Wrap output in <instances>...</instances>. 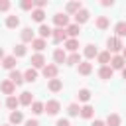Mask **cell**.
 I'll use <instances>...</instances> for the list:
<instances>
[{"label":"cell","instance_id":"1","mask_svg":"<svg viewBox=\"0 0 126 126\" xmlns=\"http://www.w3.org/2000/svg\"><path fill=\"white\" fill-rule=\"evenodd\" d=\"M106 45H108V51H112V53H118V51H122V49H124V45H122V39H120V37H116V35L108 37Z\"/></svg>","mask_w":126,"mask_h":126},{"label":"cell","instance_id":"2","mask_svg":"<svg viewBox=\"0 0 126 126\" xmlns=\"http://www.w3.org/2000/svg\"><path fill=\"white\" fill-rule=\"evenodd\" d=\"M59 110H61V104H59V100H47V102L43 104V112H47L49 116H55Z\"/></svg>","mask_w":126,"mask_h":126},{"label":"cell","instance_id":"3","mask_svg":"<svg viewBox=\"0 0 126 126\" xmlns=\"http://www.w3.org/2000/svg\"><path fill=\"white\" fill-rule=\"evenodd\" d=\"M53 24H55L57 28H63V30H65V28L69 26V16L59 12V14H55V16H53Z\"/></svg>","mask_w":126,"mask_h":126},{"label":"cell","instance_id":"4","mask_svg":"<svg viewBox=\"0 0 126 126\" xmlns=\"http://www.w3.org/2000/svg\"><path fill=\"white\" fill-rule=\"evenodd\" d=\"M57 71H59V69H57V65H51V63H49V65H45V67L41 69L43 77H45V79H49V81H51V79H57Z\"/></svg>","mask_w":126,"mask_h":126},{"label":"cell","instance_id":"5","mask_svg":"<svg viewBox=\"0 0 126 126\" xmlns=\"http://www.w3.org/2000/svg\"><path fill=\"white\" fill-rule=\"evenodd\" d=\"M0 91H2L4 94L12 96V94H14V91H16V85H14L10 79H6V81H2V83H0Z\"/></svg>","mask_w":126,"mask_h":126},{"label":"cell","instance_id":"6","mask_svg":"<svg viewBox=\"0 0 126 126\" xmlns=\"http://www.w3.org/2000/svg\"><path fill=\"white\" fill-rule=\"evenodd\" d=\"M51 37H53L55 43H59V41H67V32H65L63 28H55V30L51 32Z\"/></svg>","mask_w":126,"mask_h":126},{"label":"cell","instance_id":"7","mask_svg":"<svg viewBox=\"0 0 126 126\" xmlns=\"http://www.w3.org/2000/svg\"><path fill=\"white\" fill-rule=\"evenodd\" d=\"M32 67H33V69H43V67H45V57H43L41 53L32 55Z\"/></svg>","mask_w":126,"mask_h":126},{"label":"cell","instance_id":"8","mask_svg":"<svg viewBox=\"0 0 126 126\" xmlns=\"http://www.w3.org/2000/svg\"><path fill=\"white\" fill-rule=\"evenodd\" d=\"M110 67H112V69H124V67H126L124 57H122V55H112V57H110Z\"/></svg>","mask_w":126,"mask_h":126},{"label":"cell","instance_id":"9","mask_svg":"<svg viewBox=\"0 0 126 126\" xmlns=\"http://www.w3.org/2000/svg\"><path fill=\"white\" fill-rule=\"evenodd\" d=\"M89 16H91V14H89V10H85V8H81V10H79V12L75 14V24H77V26H81V24H85V22L89 20Z\"/></svg>","mask_w":126,"mask_h":126},{"label":"cell","instance_id":"10","mask_svg":"<svg viewBox=\"0 0 126 126\" xmlns=\"http://www.w3.org/2000/svg\"><path fill=\"white\" fill-rule=\"evenodd\" d=\"M65 32H67V39L71 37V39H77V35H79V32H81V28L77 26V24H69L67 28H65Z\"/></svg>","mask_w":126,"mask_h":126},{"label":"cell","instance_id":"11","mask_svg":"<svg viewBox=\"0 0 126 126\" xmlns=\"http://www.w3.org/2000/svg\"><path fill=\"white\" fill-rule=\"evenodd\" d=\"M2 67L14 71V69H16V57H14V55H4V59H2Z\"/></svg>","mask_w":126,"mask_h":126},{"label":"cell","instance_id":"12","mask_svg":"<svg viewBox=\"0 0 126 126\" xmlns=\"http://www.w3.org/2000/svg\"><path fill=\"white\" fill-rule=\"evenodd\" d=\"M112 75H114V69H112L110 65H102V67L98 69V77H100V79H112Z\"/></svg>","mask_w":126,"mask_h":126},{"label":"cell","instance_id":"13","mask_svg":"<svg viewBox=\"0 0 126 126\" xmlns=\"http://www.w3.org/2000/svg\"><path fill=\"white\" fill-rule=\"evenodd\" d=\"M8 79L18 87V85H22V83H24V73H20V71H16V69H14V71H10V77H8Z\"/></svg>","mask_w":126,"mask_h":126},{"label":"cell","instance_id":"14","mask_svg":"<svg viewBox=\"0 0 126 126\" xmlns=\"http://www.w3.org/2000/svg\"><path fill=\"white\" fill-rule=\"evenodd\" d=\"M20 104H24V106H32V102H33V98H32V93L30 91H24V93H20Z\"/></svg>","mask_w":126,"mask_h":126},{"label":"cell","instance_id":"15","mask_svg":"<svg viewBox=\"0 0 126 126\" xmlns=\"http://www.w3.org/2000/svg\"><path fill=\"white\" fill-rule=\"evenodd\" d=\"M81 8H83V4H81L79 0H75V2H69V4L65 6V12H67V14H77Z\"/></svg>","mask_w":126,"mask_h":126},{"label":"cell","instance_id":"16","mask_svg":"<svg viewBox=\"0 0 126 126\" xmlns=\"http://www.w3.org/2000/svg\"><path fill=\"white\" fill-rule=\"evenodd\" d=\"M47 89H49L51 93H59V91L63 89V83H61V79H51V81L47 83Z\"/></svg>","mask_w":126,"mask_h":126},{"label":"cell","instance_id":"17","mask_svg":"<svg viewBox=\"0 0 126 126\" xmlns=\"http://www.w3.org/2000/svg\"><path fill=\"white\" fill-rule=\"evenodd\" d=\"M81 118H85V120H89V118H93V114H94V108L91 106V104H85V106H81Z\"/></svg>","mask_w":126,"mask_h":126},{"label":"cell","instance_id":"18","mask_svg":"<svg viewBox=\"0 0 126 126\" xmlns=\"http://www.w3.org/2000/svg\"><path fill=\"white\" fill-rule=\"evenodd\" d=\"M96 55H98V49H96V45H93V43L85 45V57H87V59H93V57H96Z\"/></svg>","mask_w":126,"mask_h":126},{"label":"cell","instance_id":"19","mask_svg":"<svg viewBox=\"0 0 126 126\" xmlns=\"http://www.w3.org/2000/svg\"><path fill=\"white\" fill-rule=\"evenodd\" d=\"M120 122H122L120 116H118L116 112H112V114L106 116V122H104V124H106V126H120Z\"/></svg>","mask_w":126,"mask_h":126},{"label":"cell","instance_id":"20","mask_svg":"<svg viewBox=\"0 0 126 126\" xmlns=\"http://www.w3.org/2000/svg\"><path fill=\"white\" fill-rule=\"evenodd\" d=\"M32 47H33L37 53H41V51L45 49V39H41V37H33V41H32Z\"/></svg>","mask_w":126,"mask_h":126},{"label":"cell","instance_id":"21","mask_svg":"<svg viewBox=\"0 0 126 126\" xmlns=\"http://www.w3.org/2000/svg\"><path fill=\"white\" fill-rule=\"evenodd\" d=\"M65 49L67 51H71V53H77V49H79V39H67L65 41Z\"/></svg>","mask_w":126,"mask_h":126},{"label":"cell","instance_id":"22","mask_svg":"<svg viewBox=\"0 0 126 126\" xmlns=\"http://www.w3.org/2000/svg\"><path fill=\"white\" fill-rule=\"evenodd\" d=\"M91 71H93V65L89 61H81L79 63V75H91Z\"/></svg>","mask_w":126,"mask_h":126},{"label":"cell","instance_id":"23","mask_svg":"<svg viewBox=\"0 0 126 126\" xmlns=\"http://www.w3.org/2000/svg\"><path fill=\"white\" fill-rule=\"evenodd\" d=\"M37 79V69H33V67H30L26 73H24V81H28V83H33Z\"/></svg>","mask_w":126,"mask_h":126},{"label":"cell","instance_id":"24","mask_svg":"<svg viewBox=\"0 0 126 126\" xmlns=\"http://www.w3.org/2000/svg\"><path fill=\"white\" fill-rule=\"evenodd\" d=\"M20 35H22V41H24V43H28V41H33V32H32V28H24Z\"/></svg>","mask_w":126,"mask_h":126},{"label":"cell","instance_id":"25","mask_svg":"<svg viewBox=\"0 0 126 126\" xmlns=\"http://www.w3.org/2000/svg\"><path fill=\"white\" fill-rule=\"evenodd\" d=\"M53 59H55V63H65L67 61V53L63 49H55L53 51Z\"/></svg>","mask_w":126,"mask_h":126},{"label":"cell","instance_id":"26","mask_svg":"<svg viewBox=\"0 0 126 126\" xmlns=\"http://www.w3.org/2000/svg\"><path fill=\"white\" fill-rule=\"evenodd\" d=\"M22 120H24V114L20 110H12L10 112V124H20Z\"/></svg>","mask_w":126,"mask_h":126},{"label":"cell","instance_id":"27","mask_svg":"<svg viewBox=\"0 0 126 126\" xmlns=\"http://www.w3.org/2000/svg\"><path fill=\"white\" fill-rule=\"evenodd\" d=\"M37 32H39V37H41V39H45V37H51V32H53V30H51L49 26H45V24H41Z\"/></svg>","mask_w":126,"mask_h":126},{"label":"cell","instance_id":"28","mask_svg":"<svg viewBox=\"0 0 126 126\" xmlns=\"http://www.w3.org/2000/svg\"><path fill=\"white\" fill-rule=\"evenodd\" d=\"M96 59H98L100 65H108V63H110V51H100V53L96 55Z\"/></svg>","mask_w":126,"mask_h":126},{"label":"cell","instance_id":"29","mask_svg":"<svg viewBox=\"0 0 126 126\" xmlns=\"http://www.w3.org/2000/svg\"><path fill=\"white\" fill-rule=\"evenodd\" d=\"M77 98H79L81 102H89V100H91V91H89V89H81V91L77 93Z\"/></svg>","mask_w":126,"mask_h":126},{"label":"cell","instance_id":"30","mask_svg":"<svg viewBox=\"0 0 126 126\" xmlns=\"http://www.w3.org/2000/svg\"><path fill=\"white\" fill-rule=\"evenodd\" d=\"M114 32H116V37H124L126 35V22H118L114 26Z\"/></svg>","mask_w":126,"mask_h":126},{"label":"cell","instance_id":"31","mask_svg":"<svg viewBox=\"0 0 126 126\" xmlns=\"http://www.w3.org/2000/svg\"><path fill=\"white\" fill-rule=\"evenodd\" d=\"M6 26H8L10 30L18 28V26H20V18H18V16H8V18H6Z\"/></svg>","mask_w":126,"mask_h":126},{"label":"cell","instance_id":"32","mask_svg":"<svg viewBox=\"0 0 126 126\" xmlns=\"http://www.w3.org/2000/svg\"><path fill=\"white\" fill-rule=\"evenodd\" d=\"M108 26H110V22H108L106 16H98V18H96V28H98V30H106Z\"/></svg>","mask_w":126,"mask_h":126},{"label":"cell","instance_id":"33","mask_svg":"<svg viewBox=\"0 0 126 126\" xmlns=\"http://www.w3.org/2000/svg\"><path fill=\"white\" fill-rule=\"evenodd\" d=\"M6 106H8L10 110H16V108L20 106V100H18V98L12 94V96H8V98H6Z\"/></svg>","mask_w":126,"mask_h":126},{"label":"cell","instance_id":"34","mask_svg":"<svg viewBox=\"0 0 126 126\" xmlns=\"http://www.w3.org/2000/svg\"><path fill=\"white\" fill-rule=\"evenodd\" d=\"M79 112H81V106H79L77 102H73V104L67 106V114H69V116H79Z\"/></svg>","mask_w":126,"mask_h":126},{"label":"cell","instance_id":"35","mask_svg":"<svg viewBox=\"0 0 126 126\" xmlns=\"http://www.w3.org/2000/svg\"><path fill=\"white\" fill-rule=\"evenodd\" d=\"M32 18H33L35 22H39V24H41V22H43V18H45V12L35 8V10H32Z\"/></svg>","mask_w":126,"mask_h":126},{"label":"cell","instance_id":"36","mask_svg":"<svg viewBox=\"0 0 126 126\" xmlns=\"http://www.w3.org/2000/svg\"><path fill=\"white\" fill-rule=\"evenodd\" d=\"M24 55H26V45L24 43H18L14 47V57H24Z\"/></svg>","mask_w":126,"mask_h":126},{"label":"cell","instance_id":"37","mask_svg":"<svg viewBox=\"0 0 126 126\" xmlns=\"http://www.w3.org/2000/svg\"><path fill=\"white\" fill-rule=\"evenodd\" d=\"M65 63H67V65H77V63H81V55H79V53H71Z\"/></svg>","mask_w":126,"mask_h":126},{"label":"cell","instance_id":"38","mask_svg":"<svg viewBox=\"0 0 126 126\" xmlns=\"http://www.w3.org/2000/svg\"><path fill=\"white\" fill-rule=\"evenodd\" d=\"M32 112H33V114H41V112H43V102L33 100V102H32Z\"/></svg>","mask_w":126,"mask_h":126},{"label":"cell","instance_id":"39","mask_svg":"<svg viewBox=\"0 0 126 126\" xmlns=\"http://www.w3.org/2000/svg\"><path fill=\"white\" fill-rule=\"evenodd\" d=\"M20 8L22 10H33V0H22L20 2Z\"/></svg>","mask_w":126,"mask_h":126},{"label":"cell","instance_id":"40","mask_svg":"<svg viewBox=\"0 0 126 126\" xmlns=\"http://www.w3.org/2000/svg\"><path fill=\"white\" fill-rule=\"evenodd\" d=\"M47 6V0H33V8H37V10H43Z\"/></svg>","mask_w":126,"mask_h":126},{"label":"cell","instance_id":"41","mask_svg":"<svg viewBox=\"0 0 126 126\" xmlns=\"http://www.w3.org/2000/svg\"><path fill=\"white\" fill-rule=\"evenodd\" d=\"M6 10H10V2L8 0H0V12H6Z\"/></svg>","mask_w":126,"mask_h":126},{"label":"cell","instance_id":"42","mask_svg":"<svg viewBox=\"0 0 126 126\" xmlns=\"http://www.w3.org/2000/svg\"><path fill=\"white\" fill-rule=\"evenodd\" d=\"M55 126H71V122L67 120V118H61V120H57V124Z\"/></svg>","mask_w":126,"mask_h":126},{"label":"cell","instance_id":"43","mask_svg":"<svg viewBox=\"0 0 126 126\" xmlns=\"http://www.w3.org/2000/svg\"><path fill=\"white\" fill-rule=\"evenodd\" d=\"M24 126H39V122H37V120H32V118H30V120H26V124H24Z\"/></svg>","mask_w":126,"mask_h":126},{"label":"cell","instance_id":"44","mask_svg":"<svg viewBox=\"0 0 126 126\" xmlns=\"http://www.w3.org/2000/svg\"><path fill=\"white\" fill-rule=\"evenodd\" d=\"M100 4H102V6H104V8H108V6H112V4H114V2H112V0H102V2H100Z\"/></svg>","mask_w":126,"mask_h":126},{"label":"cell","instance_id":"45","mask_svg":"<svg viewBox=\"0 0 126 126\" xmlns=\"http://www.w3.org/2000/svg\"><path fill=\"white\" fill-rule=\"evenodd\" d=\"M93 126H106V124H104L102 120H94V122H93Z\"/></svg>","mask_w":126,"mask_h":126},{"label":"cell","instance_id":"46","mask_svg":"<svg viewBox=\"0 0 126 126\" xmlns=\"http://www.w3.org/2000/svg\"><path fill=\"white\" fill-rule=\"evenodd\" d=\"M2 59H4V49L0 47V61H2Z\"/></svg>","mask_w":126,"mask_h":126},{"label":"cell","instance_id":"47","mask_svg":"<svg viewBox=\"0 0 126 126\" xmlns=\"http://www.w3.org/2000/svg\"><path fill=\"white\" fill-rule=\"evenodd\" d=\"M122 57H124V61H126V47L122 49Z\"/></svg>","mask_w":126,"mask_h":126},{"label":"cell","instance_id":"48","mask_svg":"<svg viewBox=\"0 0 126 126\" xmlns=\"http://www.w3.org/2000/svg\"><path fill=\"white\" fill-rule=\"evenodd\" d=\"M122 77H124V81H126V67L122 69Z\"/></svg>","mask_w":126,"mask_h":126},{"label":"cell","instance_id":"49","mask_svg":"<svg viewBox=\"0 0 126 126\" xmlns=\"http://www.w3.org/2000/svg\"><path fill=\"white\" fill-rule=\"evenodd\" d=\"M4 126H10V124H4Z\"/></svg>","mask_w":126,"mask_h":126}]
</instances>
